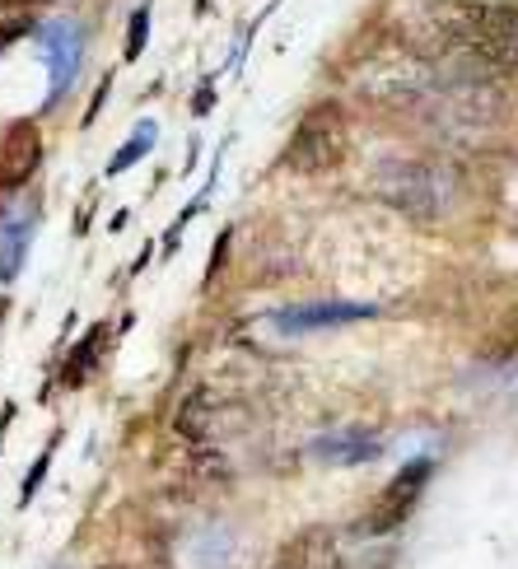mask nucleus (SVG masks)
I'll list each match as a JSON object with an SVG mask.
<instances>
[{"instance_id":"nucleus-8","label":"nucleus","mask_w":518,"mask_h":569,"mask_svg":"<svg viewBox=\"0 0 518 569\" xmlns=\"http://www.w3.org/2000/svg\"><path fill=\"white\" fill-rule=\"evenodd\" d=\"M99 346H103V327H93L89 337L76 346V355H70V365H66V373H61V383H66V388H80V383H84L89 365L99 360Z\"/></svg>"},{"instance_id":"nucleus-1","label":"nucleus","mask_w":518,"mask_h":569,"mask_svg":"<svg viewBox=\"0 0 518 569\" xmlns=\"http://www.w3.org/2000/svg\"><path fill=\"white\" fill-rule=\"evenodd\" d=\"M430 23L444 52L486 70H518V6L496 0H435Z\"/></svg>"},{"instance_id":"nucleus-5","label":"nucleus","mask_w":518,"mask_h":569,"mask_svg":"<svg viewBox=\"0 0 518 569\" xmlns=\"http://www.w3.org/2000/svg\"><path fill=\"white\" fill-rule=\"evenodd\" d=\"M42 163V131L38 122H10V131L0 136V197L23 187Z\"/></svg>"},{"instance_id":"nucleus-11","label":"nucleus","mask_w":518,"mask_h":569,"mask_svg":"<svg viewBox=\"0 0 518 569\" xmlns=\"http://www.w3.org/2000/svg\"><path fill=\"white\" fill-rule=\"evenodd\" d=\"M42 6H52V0H0V10H6V14H19V10H42Z\"/></svg>"},{"instance_id":"nucleus-9","label":"nucleus","mask_w":518,"mask_h":569,"mask_svg":"<svg viewBox=\"0 0 518 569\" xmlns=\"http://www.w3.org/2000/svg\"><path fill=\"white\" fill-rule=\"evenodd\" d=\"M146 42H150V6H140L131 14V33H127V61H136L140 52H146Z\"/></svg>"},{"instance_id":"nucleus-6","label":"nucleus","mask_w":518,"mask_h":569,"mask_svg":"<svg viewBox=\"0 0 518 569\" xmlns=\"http://www.w3.org/2000/svg\"><path fill=\"white\" fill-rule=\"evenodd\" d=\"M373 318V308L365 303H309V308H286L276 313L280 331H318V327H341V322H360Z\"/></svg>"},{"instance_id":"nucleus-14","label":"nucleus","mask_w":518,"mask_h":569,"mask_svg":"<svg viewBox=\"0 0 518 569\" xmlns=\"http://www.w3.org/2000/svg\"><path fill=\"white\" fill-rule=\"evenodd\" d=\"M514 6H518V0H514Z\"/></svg>"},{"instance_id":"nucleus-7","label":"nucleus","mask_w":518,"mask_h":569,"mask_svg":"<svg viewBox=\"0 0 518 569\" xmlns=\"http://www.w3.org/2000/svg\"><path fill=\"white\" fill-rule=\"evenodd\" d=\"M379 453V439L365 435V430H346V435H327L313 443V458L322 462H332V467H356L365 458Z\"/></svg>"},{"instance_id":"nucleus-2","label":"nucleus","mask_w":518,"mask_h":569,"mask_svg":"<svg viewBox=\"0 0 518 569\" xmlns=\"http://www.w3.org/2000/svg\"><path fill=\"white\" fill-rule=\"evenodd\" d=\"M373 197L392 206L397 216L435 224L458 210V173L430 159H383L373 169Z\"/></svg>"},{"instance_id":"nucleus-4","label":"nucleus","mask_w":518,"mask_h":569,"mask_svg":"<svg viewBox=\"0 0 518 569\" xmlns=\"http://www.w3.org/2000/svg\"><path fill=\"white\" fill-rule=\"evenodd\" d=\"M430 471H435V462L430 458H416V462H407L397 477L383 486V495L373 500V509H369V518H365V532L369 537H388V532H397L411 518V509L420 505V495H426V481H430Z\"/></svg>"},{"instance_id":"nucleus-3","label":"nucleus","mask_w":518,"mask_h":569,"mask_svg":"<svg viewBox=\"0 0 518 569\" xmlns=\"http://www.w3.org/2000/svg\"><path fill=\"white\" fill-rule=\"evenodd\" d=\"M350 150V127H346V112L341 103H313L309 112L299 117V127L290 131V146L280 154L290 173H332L341 169V159Z\"/></svg>"},{"instance_id":"nucleus-10","label":"nucleus","mask_w":518,"mask_h":569,"mask_svg":"<svg viewBox=\"0 0 518 569\" xmlns=\"http://www.w3.org/2000/svg\"><path fill=\"white\" fill-rule=\"evenodd\" d=\"M150 146H155V127H150V122H146V131H140V136H136V140H131V146H127V150H122V154H117V159H112V173H122V169H127V163H131V159H136V154H146V150H150Z\"/></svg>"},{"instance_id":"nucleus-13","label":"nucleus","mask_w":518,"mask_h":569,"mask_svg":"<svg viewBox=\"0 0 518 569\" xmlns=\"http://www.w3.org/2000/svg\"><path fill=\"white\" fill-rule=\"evenodd\" d=\"M103 569H122V565H103Z\"/></svg>"},{"instance_id":"nucleus-12","label":"nucleus","mask_w":518,"mask_h":569,"mask_svg":"<svg viewBox=\"0 0 518 569\" xmlns=\"http://www.w3.org/2000/svg\"><path fill=\"white\" fill-rule=\"evenodd\" d=\"M23 29H29V23H6V29H0V47H6V42H14Z\"/></svg>"}]
</instances>
